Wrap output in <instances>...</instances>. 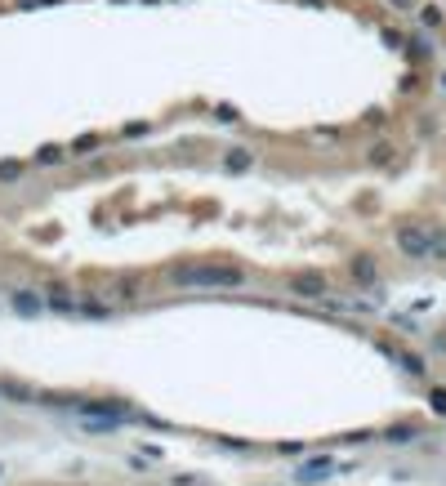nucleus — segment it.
<instances>
[{"mask_svg": "<svg viewBox=\"0 0 446 486\" xmlns=\"http://www.w3.org/2000/svg\"><path fill=\"white\" fill-rule=\"evenodd\" d=\"M397 250H402L406 259H429V227L397 223Z\"/></svg>", "mask_w": 446, "mask_h": 486, "instance_id": "nucleus-2", "label": "nucleus"}, {"mask_svg": "<svg viewBox=\"0 0 446 486\" xmlns=\"http://www.w3.org/2000/svg\"><path fill=\"white\" fill-rule=\"evenodd\" d=\"M227 170H250V152H227Z\"/></svg>", "mask_w": 446, "mask_h": 486, "instance_id": "nucleus-7", "label": "nucleus"}, {"mask_svg": "<svg viewBox=\"0 0 446 486\" xmlns=\"http://www.w3.org/2000/svg\"><path fill=\"white\" fill-rule=\"evenodd\" d=\"M393 5H397V9H411V0H393Z\"/></svg>", "mask_w": 446, "mask_h": 486, "instance_id": "nucleus-10", "label": "nucleus"}, {"mask_svg": "<svg viewBox=\"0 0 446 486\" xmlns=\"http://www.w3.org/2000/svg\"><path fill=\"white\" fill-rule=\"evenodd\" d=\"M241 268H174V285H241Z\"/></svg>", "mask_w": 446, "mask_h": 486, "instance_id": "nucleus-1", "label": "nucleus"}, {"mask_svg": "<svg viewBox=\"0 0 446 486\" xmlns=\"http://www.w3.org/2000/svg\"><path fill=\"white\" fill-rule=\"evenodd\" d=\"M348 272H353V281H357V285H375V281H379V268H375L371 254H357V259L348 263Z\"/></svg>", "mask_w": 446, "mask_h": 486, "instance_id": "nucleus-3", "label": "nucleus"}, {"mask_svg": "<svg viewBox=\"0 0 446 486\" xmlns=\"http://www.w3.org/2000/svg\"><path fill=\"white\" fill-rule=\"evenodd\" d=\"M429 254L433 259H446V232H429Z\"/></svg>", "mask_w": 446, "mask_h": 486, "instance_id": "nucleus-5", "label": "nucleus"}, {"mask_svg": "<svg viewBox=\"0 0 446 486\" xmlns=\"http://www.w3.org/2000/svg\"><path fill=\"white\" fill-rule=\"evenodd\" d=\"M371 161H375V165H388V161H393V148H388V143H375V148H371Z\"/></svg>", "mask_w": 446, "mask_h": 486, "instance_id": "nucleus-6", "label": "nucleus"}, {"mask_svg": "<svg viewBox=\"0 0 446 486\" xmlns=\"http://www.w3.org/2000/svg\"><path fill=\"white\" fill-rule=\"evenodd\" d=\"M433 406H438V411L446 415V388H438V393H433Z\"/></svg>", "mask_w": 446, "mask_h": 486, "instance_id": "nucleus-9", "label": "nucleus"}, {"mask_svg": "<svg viewBox=\"0 0 446 486\" xmlns=\"http://www.w3.org/2000/svg\"><path fill=\"white\" fill-rule=\"evenodd\" d=\"M290 290L295 294H326V281L321 277H299V281H290Z\"/></svg>", "mask_w": 446, "mask_h": 486, "instance_id": "nucleus-4", "label": "nucleus"}, {"mask_svg": "<svg viewBox=\"0 0 446 486\" xmlns=\"http://www.w3.org/2000/svg\"><path fill=\"white\" fill-rule=\"evenodd\" d=\"M14 308H23V312H41V299H32V294H14Z\"/></svg>", "mask_w": 446, "mask_h": 486, "instance_id": "nucleus-8", "label": "nucleus"}]
</instances>
